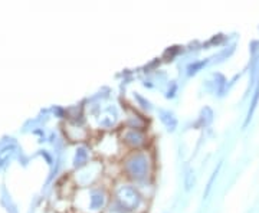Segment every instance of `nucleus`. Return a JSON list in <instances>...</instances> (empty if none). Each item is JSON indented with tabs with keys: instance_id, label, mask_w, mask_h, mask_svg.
Listing matches in <instances>:
<instances>
[{
	"instance_id": "f03ea898",
	"label": "nucleus",
	"mask_w": 259,
	"mask_h": 213,
	"mask_svg": "<svg viewBox=\"0 0 259 213\" xmlns=\"http://www.w3.org/2000/svg\"><path fill=\"white\" fill-rule=\"evenodd\" d=\"M118 200H120L122 206H125L128 209H134L139 204L140 196L131 187H122V189H120V192H118Z\"/></svg>"
},
{
	"instance_id": "7ed1b4c3",
	"label": "nucleus",
	"mask_w": 259,
	"mask_h": 213,
	"mask_svg": "<svg viewBox=\"0 0 259 213\" xmlns=\"http://www.w3.org/2000/svg\"><path fill=\"white\" fill-rule=\"evenodd\" d=\"M259 101V85L258 88H256V91H255V97H253V100H252V105H250V110L248 112V120H246V124L249 122V120L252 118V114L255 111V108H256V105H258Z\"/></svg>"
},
{
	"instance_id": "f257e3e1",
	"label": "nucleus",
	"mask_w": 259,
	"mask_h": 213,
	"mask_svg": "<svg viewBox=\"0 0 259 213\" xmlns=\"http://www.w3.org/2000/svg\"><path fill=\"white\" fill-rule=\"evenodd\" d=\"M147 167V158L144 157L143 154H136L128 160V172L133 177L141 179V177L146 176Z\"/></svg>"
}]
</instances>
